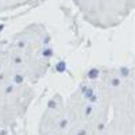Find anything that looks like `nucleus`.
Listing matches in <instances>:
<instances>
[{
  "label": "nucleus",
  "mask_w": 135,
  "mask_h": 135,
  "mask_svg": "<svg viewBox=\"0 0 135 135\" xmlns=\"http://www.w3.org/2000/svg\"><path fill=\"white\" fill-rule=\"evenodd\" d=\"M85 96H86V99L95 100V97H93V91H92V89H85Z\"/></svg>",
  "instance_id": "obj_1"
},
{
  "label": "nucleus",
  "mask_w": 135,
  "mask_h": 135,
  "mask_svg": "<svg viewBox=\"0 0 135 135\" xmlns=\"http://www.w3.org/2000/svg\"><path fill=\"white\" fill-rule=\"evenodd\" d=\"M97 74H99V70H97V69H92L91 72H89V74H88V76L91 77V78H96V77H97Z\"/></svg>",
  "instance_id": "obj_2"
},
{
  "label": "nucleus",
  "mask_w": 135,
  "mask_h": 135,
  "mask_svg": "<svg viewBox=\"0 0 135 135\" xmlns=\"http://www.w3.org/2000/svg\"><path fill=\"white\" fill-rule=\"evenodd\" d=\"M65 68H66V66H65V62H60V64L57 65V70L62 73V72H65Z\"/></svg>",
  "instance_id": "obj_3"
},
{
  "label": "nucleus",
  "mask_w": 135,
  "mask_h": 135,
  "mask_svg": "<svg viewBox=\"0 0 135 135\" xmlns=\"http://www.w3.org/2000/svg\"><path fill=\"white\" fill-rule=\"evenodd\" d=\"M22 80H23V78H22L20 76H16L15 77V83H22Z\"/></svg>",
  "instance_id": "obj_4"
},
{
  "label": "nucleus",
  "mask_w": 135,
  "mask_h": 135,
  "mask_svg": "<svg viewBox=\"0 0 135 135\" xmlns=\"http://www.w3.org/2000/svg\"><path fill=\"white\" fill-rule=\"evenodd\" d=\"M43 55H51V50H45V53H43Z\"/></svg>",
  "instance_id": "obj_5"
},
{
  "label": "nucleus",
  "mask_w": 135,
  "mask_h": 135,
  "mask_svg": "<svg viewBox=\"0 0 135 135\" xmlns=\"http://www.w3.org/2000/svg\"><path fill=\"white\" fill-rule=\"evenodd\" d=\"M3 28H4V26H3V25H0V31H2Z\"/></svg>",
  "instance_id": "obj_6"
}]
</instances>
